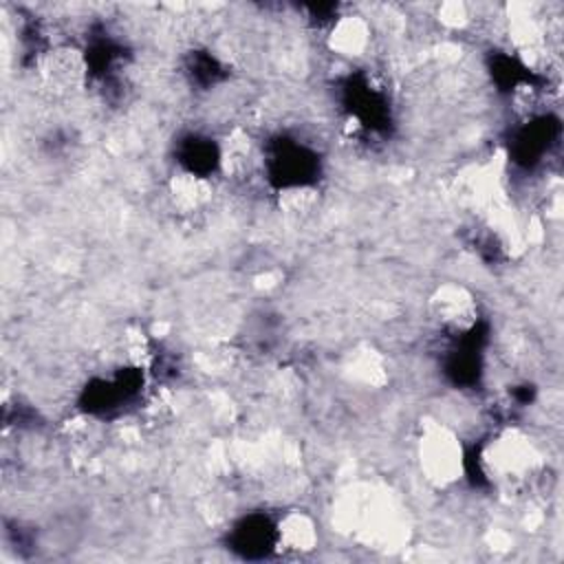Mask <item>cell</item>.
Here are the masks:
<instances>
[{
  "label": "cell",
  "mask_w": 564,
  "mask_h": 564,
  "mask_svg": "<svg viewBox=\"0 0 564 564\" xmlns=\"http://www.w3.org/2000/svg\"><path fill=\"white\" fill-rule=\"evenodd\" d=\"M416 458L421 474L434 487H449L463 478V443L447 423L427 421L421 425V434L416 441Z\"/></svg>",
  "instance_id": "obj_1"
},
{
  "label": "cell",
  "mask_w": 564,
  "mask_h": 564,
  "mask_svg": "<svg viewBox=\"0 0 564 564\" xmlns=\"http://www.w3.org/2000/svg\"><path fill=\"white\" fill-rule=\"evenodd\" d=\"M480 463L491 480L500 485H518L538 474L542 456L522 432L507 430L485 447Z\"/></svg>",
  "instance_id": "obj_2"
},
{
  "label": "cell",
  "mask_w": 564,
  "mask_h": 564,
  "mask_svg": "<svg viewBox=\"0 0 564 564\" xmlns=\"http://www.w3.org/2000/svg\"><path fill=\"white\" fill-rule=\"evenodd\" d=\"M427 308L432 319L449 333H469L478 322V302L474 293L458 282L438 284L427 300Z\"/></svg>",
  "instance_id": "obj_3"
},
{
  "label": "cell",
  "mask_w": 564,
  "mask_h": 564,
  "mask_svg": "<svg viewBox=\"0 0 564 564\" xmlns=\"http://www.w3.org/2000/svg\"><path fill=\"white\" fill-rule=\"evenodd\" d=\"M40 77L55 93L77 90L86 79V62L79 51L70 46H57L42 55Z\"/></svg>",
  "instance_id": "obj_4"
},
{
  "label": "cell",
  "mask_w": 564,
  "mask_h": 564,
  "mask_svg": "<svg viewBox=\"0 0 564 564\" xmlns=\"http://www.w3.org/2000/svg\"><path fill=\"white\" fill-rule=\"evenodd\" d=\"M326 42L333 53L357 59L370 48L372 26L364 15H341L333 22Z\"/></svg>",
  "instance_id": "obj_5"
},
{
  "label": "cell",
  "mask_w": 564,
  "mask_h": 564,
  "mask_svg": "<svg viewBox=\"0 0 564 564\" xmlns=\"http://www.w3.org/2000/svg\"><path fill=\"white\" fill-rule=\"evenodd\" d=\"M317 524L306 511L291 509L275 524V544L286 553H308L317 546Z\"/></svg>",
  "instance_id": "obj_6"
},
{
  "label": "cell",
  "mask_w": 564,
  "mask_h": 564,
  "mask_svg": "<svg viewBox=\"0 0 564 564\" xmlns=\"http://www.w3.org/2000/svg\"><path fill=\"white\" fill-rule=\"evenodd\" d=\"M220 167L227 176L245 178L256 167V150L251 139L242 130H234L220 150Z\"/></svg>",
  "instance_id": "obj_7"
},
{
  "label": "cell",
  "mask_w": 564,
  "mask_h": 564,
  "mask_svg": "<svg viewBox=\"0 0 564 564\" xmlns=\"http://www.w3.org/2000/svg\"><path fill=\"white\" fill-rule=\"evenodd\" d=\"M170 196L178 209L194 212L212 198V183L196 172H178L170 181Z\"/></svg>",
  "instance_id": "obj_8"
},
{
  "label": "cell",
  "mask_w": 564,
  "mask_h": 564,
  "mask_svg": "<svg viewBox=\"0 0 564 564\" xmlns=\"http://www.w3.org/2000/svg\"><path fill=\"white\" fill-rule=\"evenodd\" d=\"M348 370L352 377H357L359 381H366V383H377L383 377L379 359L375 355H370L368 350H364L361 355H355L348 364Z\"/></svg>",
  "instance_id": "obj_9"
},
{
  "label": "cell",
  "mask_w": 564,
  "mask_h": 564,
  "mask_svg": "<svg viewBox=\"0 0 564 564\" xmlns=\"http://www.w3.org/2000/svg\"><path fill=\"white\" fill-rule=\"evenodd\" d=\"M315 203V192L306 185H295L280 194V207L286 209L289 214H304L313 207Z\"/></svg>",
  "instance_id": "obj_10"
},
{
  "label": "cell",
  "mask_w": 564,
  "mask_h": 564,
  "mask_svg": "<svg viewBox=\"0 0 564 564\" xmlns=\"http://www.w3.org/2000/svg\"><path fill=\"white\" fill-rule=\"evenodd\" d=\"M438 22L447 29H460L469 22V7L463 2H445L438 7Z\"/></svg>",
  "instance_id": "obj_11"
}]
</instances>
